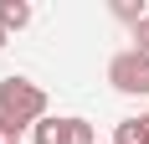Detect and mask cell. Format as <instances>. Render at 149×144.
I'll return each instance as SVG.
<instances>
[{
  "mask_svg": "<svg viewBox=\"0 0 149 144\" xmlns=\"http://www.w3.org/2000/svg\"><path fill=\"white\" fill-rule=\"evenodd\" d=\"M0 144H21V129H10L5 118H0Z\"/></svg>",
  "mask_w": 149,
  "mask_h": 144,
  "instance_id": "obj_9",
  "label": "cell"
},
{
  "mask_svg": "<svg viewBox=\"0 0 149 144\" xmlns=\"http://www.w3.org/2000/svg\"><path fill=\"white\" fill-rule=\"evenodd\" d=\"M134 52H144V57H149V15H144V21H139V26H134Z\"/></svg>",
  "mask_w": 149,
  "mask_h": 144,
  "instance_id": "obj_8",
  "label": "cell"
},
{
  "mask_svg": "<svg viewBox=\"0 0 149 144\" xmlns=\"http://www.w3.org/2000/svg\"><path fill=\"white\" fill-rule=\"evenodd\" d=\"M5 41H10V36H5V26H0V52H5Z\"/></svg>",
  "mask_w": 149,
  "mask_h": 144,
  "instance_id": "obj_10",
  "label": "cell"
},
{
  "mask_svg": "<svg viewBox=\"0 0 149 144\" xmlns=\"http://www.w3.org/2000/svg\"><path fill=\"white\" fill-rule=\"evenodd\" d=\"M62 144H98L88 118H62Z\"/></svg>",
  "mask_w": 149,
  "mask_h": 144,
  "instance_id": "obj_5",
  "label": "cell"
},
{
  "mask_svg": "<svg viewBox=\"0 0 149 144\" xmlns=\"http://www.w3.org/2000/svg\"><path fill=\"white\" fill-rule=\"evenodd\" d=\"M108 82L118 87V93H129V98H144L149 93V57L144 52H118V57L108 62Z\"/></svg>",
  "mask_w": 149,
  "mask_h": 144,
  "instance_id": "obj_2",
  "label": "cell"
},
{
  "mask_svg": "<svg viewBox=\"0 0 149 144\" xmlns=\"http://www.w3.org/2000/svg\"><path fill=\"white\" fill-rule=\"evenodd\" d=\"M31 144H62V118H52L46 113L36 129H31Z\"/></svg>",
  "mask_w": 149,
  "mask_h": 144,
  "instance_id": "obj_6",
  "label": "cell"
},
{
  "mask_svg": "<svg viewBox=\"0 0 149 144\" xmlns=\"http://www.w3.org/2000/svg\"><path fill=\"white\" fill-rule=\"evenodd\" d=\"M0 118L10 124V129H36L46 118V93L31 77H0Z\"/></svg>",
  "mask_w": 149,
  "mask_h": 144,
  "instance_id": "obj_1",
  "label": "cell"
},
{
  "mask_svg": "<svg viewBox=\"0 0 149 144\" xmlns=\"http://www.w3.org/2000/svg\"><path fill=\"white\" fill-rule=\"evenodd\" d=\"M113 15H118V21H129V26H139V21H144V5H139V0H113Z\"/></svg>",
  "mask_w": 149,
  "mask_h": 144,
  "instance_id": "obj_7",
  "label": "cell"
},
{
  "mask_svg": "<svg viewBox=\"0 0 149 144\" xmlns=\"http://www.w3.org/2000/svg\"><path fill=\"white\" fill-rule=\"evenodd\" d=\"M0 26H5V36L21 26H31V5L26 0H0Z\"/></svg>",
  "mask_w": 149,
  "mask_h": 144,
  "instance_id": "obj_3",
  "label": "cell"
},
{
  "mask_svg": "<svg viewBox=\"0 0 149 144\" xmlns=\"http://www.w3.org/2000/svg\"><path fill=\"white\" fill-rule=\"evenodd\" d=\"M113 144H149L144 113H139V118H118V124H113Z\"/></svg>",
  "mask_w": 149,
  "mask_h": 144,
  "instance_id": "obj_4",
  "label": "cell"
}]
</instances>
